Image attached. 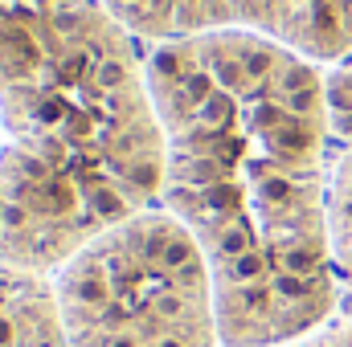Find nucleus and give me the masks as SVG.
<instances>
[{"label":"nucleus","mask_w":352,"mask_h":347,"mask_svg":"<svg viewBox=\"0 0 352 347\" xmlns=\"http://www.w3.org/2000/svg\"><path fill=\"white\" fill-rule=\"evenodd\" d=\"M164 131V208L217 290L221 347H274L332 323V98L320 62L258 33L144 53Z\"/></svg>","instance_id":"f257e3e1"},{"label":"nucleus","mask_w":352,"mask_h":347,"mask_svg":"<svg viewBox=\"0 0 352 347\" xmlns=\"http://www.w3.org/2000/svg\"><path fill=\"white\" fill-rule=\"evenodd\" d=\"M66 347H221L217 290L192 233L144 208L54 274Z\"/></svg>","instance_id":"f03ea898"},{"label":"nucleus","mask_w":352,"mask_h":347,"mask_svg":"<svg viewBox=\"0 0 352 347\" xmlns=\"http://www.w3.org/2000/svg\"><path fill=\"white\" fill-rule=\"evenodd\" d=\"M148 98L144 49L102 0H0L4 139L90 123Z\"/></svg>","instance_id":"7ed1b4c3"},{"label":"nucleus","mask_w":352,"mask_h":347,"mask_svg":"<svg viewBox=\"0 0 352 347\" xmlns=\"http://www.w3.org/2000/svg\"><path fill=\"white\" fill-rule=\"evenodd\" d=\"M140 45L258 33L328 66L352 53V0H102Z\"/></svg>","instance_id":"20e7f679"},{"label":"nucleus","mask_w":352,"mask_h":347,"mask_svg":"<svg viewBox=\"0 0 352 347\" xmlns=\"http://www.w3.org/2000/svg\"><path fill=\"white\" fill-rule=\"evenodd\" d=\"M0 347H66L54 274L0 261Z\"/></svg>","instance_id":"39448f33"},{"label":"nucleus","mask_w":352,"mask_h":347,"mask_svg":"<svg viewBox=\"0 0 352 347\" xmlns=\"http://www.w3.org/2000/svg\"><path fill=\"white\" fill-rule=\"evenodd\" d=\"M332 250L340 282L352 290V147L332 164Z\"/></svg>","instance_id":"423d86ee"},{"label":"nucleus","mask_w":352,"mask_h":347,"mask_svg":"<svg viewBox=\"0 0 352 347\" xmlns=\"http://www.w3.org/2000/svg\"><path fill=\"white\" fill-rule=\"evenodd\" d=\"M295 347H352V323H328V327L295 339Z\"/></svg>","instance_id":"0eeeda50"}]
</instances>
